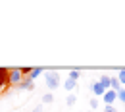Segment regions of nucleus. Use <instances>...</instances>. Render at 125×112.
<instances>
[{"label": "nucleus", "mask_w": 125, "mask_h": 112, "mask_svg": "<svg viewBox=\"0 0 125 112\" xmlns=\"http://www.w3.org/2000/svg\"><path fill=\"white\" fill-rule=\"evenodd\" d=\"M44 81H46V87L50 89V91L58 89V87H60V83H62L60 75H58V72H54V70H48V72H44Z\"/></svg>", "instance_id": "1"}, {"label": "nucleus", "mask_w": 125, "mask_h": 112, "mask_svg": "<svg viewBox=\"0 0 125 112\" xmlns=\"http://www.w3.org/2000/svg\"><path fill=\"white\" fill-rule=\"evenodd\" d=\"M102 99H104V104H106V106H114V102L117 100V93L112 91V89H108V91L102 95Z\"/></svg>", "instance_id": "2"}, {"label": "nucleus", "mask_w": 125, "mask_h": 112, "mask_svg": "<svg viewBox=\"0 0 125 112\" xmlns=\"http://www.w3.org/2000/svg\"><path fill=\"white\" fill-rule=\"evenodd\" d=\"M16 87L19 89V91H33V89H35V81H31L29 77H23Z\"/></svg>", "instance_id": "3"}, {"label": "nucleus", "mask_w": 125, "mask_h": 112, "mask_svg": "<svg viewBox=\"0 0 125 112\" xmlns=\"http://www.w3.org/2000/svg\"><path fill=\"white\" fill-rule=\"evenodd\" d=\"M21 79H23V75L19 74V68H12V70H10V77H8V81H10L12 85H17Z\"/></svg>", "instance_id": "4"}, {"label": "nucleus", "mask_w": 125, "mask_h": 112, "mask_svg": "<svg viewBox=\"0 0 125 112\" xmlns=\"http://www.w3.org/2000/svg\"><path fill=\"white\" fill-rule=\"evenodd\" d=\"M10 70L8 68H0V87H6V85H10Z\"/></svg>", "instance_id": "5"}, {"label": "nucleus", "mask_w": 125, "mask_h": 112, "mask_svg": "<svg viewBox=\"0 0 125 112\" xmlns=\"http://www.w3.org/2000/svg\"><path fill=\"white\" fill-rule=\"evenodd\" d=\"M91 91H93V95L96 97V99H98V97H102L104 93H106V89H104V87H102L98 81H94L93 85H91Z\"/></svg>", "instance_id": "6"}, {"label": "nucleus", "mask_w": 125, "mask_h": 112, "mask_svg": "<svg viewBox=\"0 0 125 112\" xmlns=\"http://www.w3.org/2000/svg\"><path fill=\"white\" fill-rule=\"evenodd\" d=\"M110 89H112V91H115V93L121 89V85H119V81H117L115 75H110Z\"/></svg>", "instance_id": "7"}, {"label": "nucleus", "mask_w": 125, "mask_h": 112, "mask_svg": "<svg viewBox=\"0 0 125 112\" xmlns=\"http://www.w3.org/2000/svg\"><path fill=\"white\" fill-rule=\"evenodd\" d=\"M63 87H65V91H69V93H71V91L77 87V81H73V79H69V77H67L65 83H63Z\"/></svg>", "instance_id": "8"}, {"label": "nucleus", "mask_w": 125, "mask_h": 112, "mask_svg": "<svg viewBox=\"0 0 125 112\" xmlns=\"http://www.w3.org/2000/svg\"><path fill=\"white\" fill-rule=\"evenodd\" d=\"M41 74H42V68H33V70H31V74H29L27 77H29L31 81H35L37 77H39V75H41Z\"/></svg>", "instance_id": "9"}, {"label": "nucleus", "mask_w": 125, "mask_h": 112, "mask_svg": "<svg viewBox=\"0 0 125 112\" xmlns=\"http://www.w3.org/2000/svg\"><path fill=\"white\" fill-rule=\"evenodd\" d=\"M98 83H100V85H102V87H104V89L108 91V89H110V75H100Z\"/></svg>", "instance_id": "10"}, {"label": "nucleus", "mask_w": 125, "mask_h": 112, "mask_svg": "<svg viewBox=\"0 0 125 112\" xmlns=\"http://www.w3.org/2000/svg\"><path fill=\"white\" fill-rule=\"evenodd\" d=\"M75 102H77V97L73 95V93H69V95L65 97V104H67V106H73Z\"/></svg>", "instance_id": "11"}, {"label": "nucleus", "mask_w": 125, "mask_h": 112, "mask_svg": "<svg viewBox=\"0 0 125 112\" xmlns=\"http://www.w3.org/2000/svg\"><path fill=\"white\" fill-rule=\"evenodd\" d=\"M67 77H69V79H73V81H77L79 77H81V72H79V70H71Z\"/></svg>", "instance_id": "12"}, {"label": "nucleus", "mask_w": 125, "mask_h": 112, "mask_svg": "<svg viewBox=\"0 0 125 112\" xmlns=\"http://www.w3.org/2000/svg\"><path fill=\"white\" fill-rule=\"evenodd\" d=\"M52 100H54V95H52V93H44V95H42V102H44V104H50Z\"/></svg>", "instance_id": "13"}, {"label": "nucleus", "mask_w": 125, "mask_h": 112, "mask_svg": "<svg viewBox=\"0 0 125 112\" xmlns=\"http://www.w3.org/2000/svg\"><path fill=\"white\" fill-rule=\"evenodd\" d=\"M115 77H117V81H119V85H125V68L119 70V75H115Z\"/></svg>", "instance_id": "14"}, {"label": "nucleus", "mask_w": 125, "mask_h": 112, "mask_svg": "<svg viewBox=\"0 0 125 112\" xmlns=\"http://www.w3.org/2000/svg\"><path fill=\"white\" fill-rule=\"evenodd\" d=\"M117 100H119V102H123V104H125V87H121V89L117 91Z\"/></svg>", "instance_id": "15"}, {"label": "nucleus", "mask_w": 125, "mask_h": 112, "mask_svg": "<svg viewBox=\"0 0 125 112\" xmlns=\"http://www.w3.org/2000/svg\"><path fill=\"white\" fill-rule=\"evenodd\" d=\"M31 70H33V68H29V66H27V68H19V74H21L23 77H27V75L31 74Z\"/></svg>", "instance_id": "16"}, {"label": "nucleus", "mask_w": 125, "mask_h": 112, "mask_svg": "<svg viewBox=\"0 0 125 112\" xmlns=\"http://www.w3.org/2000/svg\"><path fill=\"white\" fill-rule=\"evenodd\" d=\"M94 108H98V99H96V97L91 99V110H94Z\"/></svg>", "instance_id": "17"}, {"label": "nucleus", "mask_w": 125, "mask_h": 112, "mask_svg": "<svg viewBox=\"0 0 125 112\" xmlns=\"http://www.w3.org/2000/svg\"><path fill=\"white\" fill-rule=\"evenodd\" d=\"M104 112H115V108L114 106H104Z\"/></svg>", "instance_id": "18"}, {"label": "nucleus", "mask_w": 125, "mask_h": 112, "mask_svg": "<svg viewBox=\"0 0 125 112\" xmlns=\"http://www.w3.org/2000/svg\"><path fill=\"white\" fill-rule=\"evenodd\" d=\"M33 112H42V104H41V106H37V108H35Z\"/></svg>", "instance_id": "19"}, {"label": "nucleus", "mask_w": 125, "mask_h": 112, "mask_svg": "<svg viewBox=\"0 0 125 112\" xmlns=\"http://www.w3.org/2000/svg\"><path fill=\"white\" fill-rule=\"evenodd\" d=\"M89 112H93V110H89Z\"/></svg>", "instance_id": "20"}, {"label": "nucleus", "mask_w": 125, "mask_h": 112, "mask_svg": "<svg viewBox=\"0 0 125 112\" xmlns=\"http://www.w3.org/2000/svg\"><path fill=\"white\" fill-rule=\"evenodd\" d=\"M42 112H44V110H42Z\"/></svg>", "instance_id": "21"}, {"label": "nucleus", "mask_w": 125, "mask_h": 112, "mask_svg": "<svg viewBox=\"0 0 125 112\" xmlns=\"http://www.w3.org/2000/svg\"><path fill=\"white\" fill-rule=\"evenodd\" d=\"M115 112H117V110H115Z\"/></svg>", "instance_id": "22"}]
</instances>
